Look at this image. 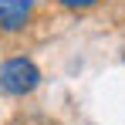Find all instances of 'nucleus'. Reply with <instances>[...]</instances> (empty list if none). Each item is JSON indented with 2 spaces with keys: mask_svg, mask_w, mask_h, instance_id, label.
<instances>
[{
  "mask_svg": "<svg viewBox=\"0 0 125 125\" xmlns=\"http://www.w3.org/2000/svg\"><path fill=\"white\" fill-rule=\"evenodd\" d=\"M41 84V68L31 58H10L0 64V88L7 95H31Z\"/></svg>",
  "mask_w": 125,
  "mask_h": 125,
  "instance_id": "1",
  "label": "nucleus"
},
{
  "mask_svg": "<svg viewBox=\"0 0 125 125\" xmlns=\"http://www.w3.org/2000/svg\"><path fill=\"white\" fill-rule=\"evenodd\" d=\"M17 125H24V122H17Z\"/></svg>",
  "mask_w": 125,
  "mask_h": 125,
  "instance_id": "4",
  "label": "nucleus"
},
{
  "mask_svg": "<svg viewBox=\"0 0 125 125\" xmlns=\"http://www.w3.org/2000/svg\"><path fill=\"white\" fill-rule=\"evenodd\" d=\"M95 3H102V0H58V7H64V10H88Z\"/></svg>",
  "mask_w": 125,
  "mask_h": 125,
  "instance_id": "3",
  "label": "nucleus"
},
{
  "mask_svg": "<svg viewBox=\"0 0 125 125\" xmlns=\"http://www.w3.org/2000/svg\"><path fill=\"white\" fill-rule=\"evenodd\" d=\"M34 17V0H0V31L21 34Z\"/></svg>",
  "mask_w": 125,
  "mask_h": 125,
  "instance_id": "2",
  "label": "nucleus"
}]
</instances>
